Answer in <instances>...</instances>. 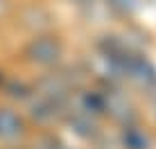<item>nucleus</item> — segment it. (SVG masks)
I'll list each match as a JSON object with an SVG mask.
<instances>
[{
	"label": "nucleus",
	"mask_w": 156,
	"mask_h": 149,
	"mask_svg": "<svg viewBox=\"0 0 156 149\" xmlns=\"http://www.w3.org/2000/svg\"><path fill=\"white\" fill-rule=\"evenodd\" d=\"M102 97V109H106L111 113V118H115L122 124H131L136 120V113H133V106L129 104V99L120 90H104L100 95Z\"/></svg>",
	"instance_id": "f257e3e1"
},
{
	"label": "nucleus",
	"mask_w": 156,
	"mask_h": 149,
	"mask_svg": "<svg viewBox=\"0 0 156 149\" xmlns=\"http://www.w3.org/2000/svg\"><path fill=\"white\" fill-rule=\"evenodd\" d=\"M27 57L39 63H55L61 57V45L57 39L52 36H39V39H32L27 45Z\"/></svg>",
	"instance_id": "f03ea898"
},
{
	"label": "nucleus",
	"mask_w": 156,
	"mask_h": 149,
	"mask_svg": "<svg viewBox=\"0 0 156 149\" xmlns=\"http://www.w3.org/2000/svg\"><path fill=\"white\" fill-rule=\"evenodd\" d=\"M36 88L41 90V95L45 99H50V102H55V99H61L63 95H66L68 90V81L63 79V74H45V77L39 79V84H36Z\"/></svg>",
	"instance_id": "7ed1b4c3"
},
{
	"label": "nucleus",
	"mask_w": 156,
	"mask_h": 149,
	"mask_svg": "<svg viewBox=\"0 0 156 149\" xmlns=\"http://www.w3.org/2000/svg\"><path fill=\"white\" fill-rule=\"evenodd\" d=\"M23 133V122L9 109H0V138L12 140V138Z\"/></svg>",
	"instance_id": "20e7f679"
},
{
	"label": "nucleus",
	"mask_w": 156,
	"mask_h": 149,
	"mask_svg": "<svg viewBox=\"0 0 156 149\" xmlns=\"http://www.w3.org/2000/svg\"><path fill=\"white\" fill-rule=\"evenodd\" d=\"M122 142H125V149H149V138L138 126H125Z\"/></svg>",
	"instance_id": "39448f33"
},
{
	"label": "nucleus",
	"mask_w": 156,
	"mask_h": 149,
	"mask_svg": "<svg viewBox=\"0 0 156 149\" xmlns=\"http://www.w3.org/2000/svg\"><path fill=\"white\" fill-rule=\"evenodd\" d=\"M32 115H34L36 120H50L55 118V102H50V99L45 97H36L32 99Z\"/></svg>",
	"instance_id": "423d86ee"
},
{
	"label": "nucleus",
	"mask_w": 156,
	"mask_h": 149,
	"mask_svg": "<svg viewBox=\"0 0 156 149\" xmlns=\"http://www.w3.org/2000/svg\"><path fill=\"white\" fill-rule=\"evenodd\" d=\"M79 113H86V115H90V113H102V97L98 93H82L79 95Z\"/></svg>",
	"instance_id": "0eeeda50"
},
{
	"label": "nucleus",
	"mask_w": 156,
	"mask_h": 149,
	"mask_svg": "<svg viewBox=\"0 0 156 149\" xmlns=\"http://www.w3.org/2000/svg\"><path fill=\"white\" fill-rule=\"evenodd\" d=\"M70 126L77 131L79 136H90V133H95V122L90 120V115H86V113H77L75 118H70Z\"/></svg>",
	"instance_id": "6e6552de"
},
{
	"label": "nucleus",
	"mask_w": 156,
	"mask_h": 149,
	"mask_svg": "<svg viewBox=\"0 0 156 149\" xmlns=\"http://www.w3.org/2000/svg\"><path fill=\"white\" fill-rule=\"evenodd\" d=\"M111 5H115L122 12H133L138 7V0H111Z\"/></svg>",
	"instance_id": "1a4fd4ad"
}]
</instances>
